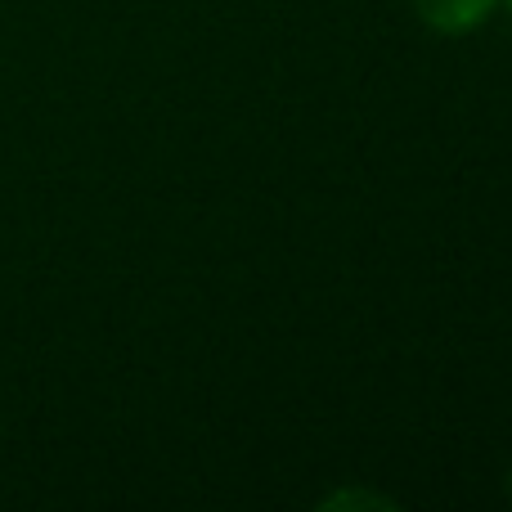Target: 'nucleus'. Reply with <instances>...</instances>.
<instances>
[{
	"label": "nucleus",
	"instance_id": "f257e3e1",
	"mask_svg": "<svg viewBox=\"0 0 512 512\" xmlns=\"http://www.w3.org/2000/svg\"><path fill=\"white\" fill-rule=\"evenodd\" d=\"M418 18L441 36H468L495 18L499 0H414Z\"/></svg>",
	"mask_w": 512,
	"mask_h": 512
},
{
	"label": "nucleus",
	"instance_id": "f03ea898",
	"mask_svg": "<svg viewBox=\"0 0 512 512\" xmlns=\"http://www.w3.org/2000/svg\"><path fill=\"white\" fill-rule=\"evenodd\" d=\"M355 504H364V508H396V499L378 495V490H337V495L319 499V508H355Z\"/></svg>",
	"mask_w": 512,
	"mask_h": 512
},
{
	"label": "nucleus",
	"instance_id": "7ed1b4c3",
	"mask_svg": "<svg viewBox=\"0 0 512 512\" xmlns=\"http://www.w3.org/2000/svg\"><path fill=\"white\" fill-rule=\"evenodd\" d=\"M499 5H508V14H512V0H499Z\"/></svg>",
	"mask_w": 512,
	"mask_h": 512
}]
</instances>
